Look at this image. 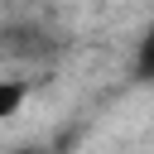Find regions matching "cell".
Masks as SVG:
<instances>
[{
    "label": "cell",
    "mask_w": 154,
    "mask_h": 154,
    "mask_svg": "<svg viewBox=\"0 0 154 154\" xmlns=\"http://www.w3.org/2000/svg\"><path fill=\"white\" fill-rule=\"evenodd\" d=\"M24 101H29V87L14 82V77H0V120H10Z\"/></svg>",
    "instance_id": "obj_1"
},
{
    "label": "cell",
    "mask_w": 154,
    "mask_h": 154,
    "mask_svg": "<svg viewBox=\"0 0 154 154\" xmlns=\"http://www.w3.org/2000/svg\"><path fill=\"white\" fill-rule=\"evenodd\" d=\"M135 72L154 82V24L144 29V38H140V48H135Z\"/></svg>",
    "instance_id": "obj_2"
}]
</instances>
